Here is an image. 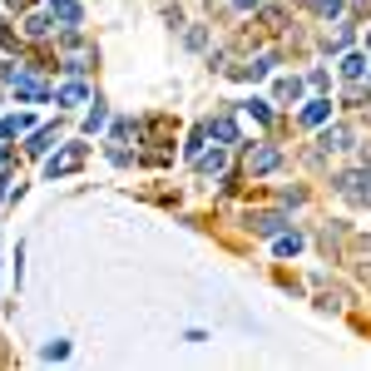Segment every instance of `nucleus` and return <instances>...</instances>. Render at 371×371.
<instances>
[{
	"label": "nucleus",
	"mask_w": 371,
	"mask_h": 371,
	"mask_svg": "<svg viewBox=\"0 0 371 371\" xmlns=\"http://www.w3.org/2000/svg\"><path fill=\"white\" fill-rule=\"evenodd\" d=\"M80 164H84V144H70L65 153H55V158L45 164V174H50V179H65V174H75Z\"/></svg>",
	"instance_id": "nucleus-1"
},
{
	"label": "nucleus",
	"mask_w": 371,
	"mask_h": 371,
	"mask_svg": "<svg viewBox=\"0 0 371 371\" xmlns=\"http://www.w3.org/2000/svg\"><path fill=\"white\" fill-rule=\"evenodd\" d=\"M337 188H342L347 198L366 203V198H371V174H366V169H351V174H342V179H337Z\"/></svg>",
	"instance_id": "nucleus-2"
},
{
	"label": "nucleus",
	"mask_w": 371,
	"mask_h": 371,
	"mask_svg": "<svg viewBox=\"0 0 371 371\" xmlns=\"http://www.w3.org/2000/svg\"><path fill=\"white\" fill-rule=\"evenodd\" d=\"M278 149L273 144H262V149H252V158H248V174H268V169H278Z\"/></svg>",
	"instance_id": "nucleus-3"
},
{
	"label": "nucleus",
	"mask_w": 371,
	"mask_h": 371,
	"mask_svg": "<svg viewBox=\"0 0 371 371\" xmlns=\"http://www.w3.org/2000/svg\"><path fill=\"white\" fill-rule=\"evenodd\" d=\"M50 15H60L65 25H80L84 10H80V0H50Z\"/></svg>",
	"instance_id": "nucleus-4"
},
{
	"label": "nucleus",
	"mask_w": 371,
	"mask_h": 371,
	"mask_svg": "<svg viewBox=\"0 0 371 371\" xmlns=\"http://www.w3.org/2000/svg\"><path fill=\"white\" fill-rule=\"evenodd\" d=\"M208 134H213V139H218V144H233V139H238V124H233V119H228V114H218V119H213V124H208Z\"/></svg>",
	"instance_id": "nucleus-5"
},
{
	"label": "nucleus",
	"mask_w": 371,
	"mask_h": 371,
	"mask_svg": "<svg viewBox=\"0 0 371 371\" xmlns=\"http://www.w3.org/2000/svg\"><path fill=\"white\" fill-rule=\"evenodd\" d=\"M15 94H20V99H45V84L30 80V75H15Z\"/></svg>",
	"instance_id": "nucleus-6"
},
{
	"label": "nucleus",
	"mask_w": 371,
	"mask_h": 371,
	"mask_svg": "<svg viewBox=\"0 0 371 371\" xmlns=\"http://www.w3.org/2000/svg\"><path fill=\"white\" fill-rule=\"evenodd\" d=\"M327 114H332V104H327V99H312L307 109H302V124H322Z\"/></svg>",
	"instance_id": "nucleus-7"
},
{
	"label": "nucleus",
	"mask_w": 371,
	"mask_h": 371,
	"mask_svg": "<svg viewBox=\"0 0 371 371\" xmlns=\"http://www.w3.org/2000/svg\"><path fill=\"white\" fill-rule=\"evenodd\" d=\"M268 65H273L268 55H257L252 65H243V70H233V75H238V80H262V75H268Z\"/></svg>",
	"instance_id": "nucleus-8"
},
{
	"label": "nucleus",
	"mask_w": 371,
	"mask_h": 371,
	"mask_svg": "<svg viewBox=\"0 0 371 371\" xmlns=\"http://www.w3.org/2000/svg\"><path fill=\"white\" fill-rule=\"evenodd\" d=\"M347 144H351V129H342V124L322 134V149H347Z\"/></svg>",
	"instance_id": "nucleus-9"
},
{
	"label": "nucleus",
	"mask_w": 371,
	"mask_h": 371,
	"mask_svg": "<svg viewBox=\"0 0 371 371\" xmlns=\"http://www.w3.org/2000/svg\"><path fill=\"white\" fill-rule=\"evenodd\" d=\"M278 228H282V218H278V213H257V218H252V233H268V238H273Z\"/></svg>",
	"instance_id": "nucleus-10"
},
{
	"label": "nucleus",
	"mask_w": 371,
	"mask_h": 371,
	"mask_svg": "<svg viewBox=\"0 0 371 371\" xmlns=\"http://www.w3.org/2000/svg\"><path fill=\"white\" fill-rule=\"evenodd\" d=\"M223 164H228V153H223V149H213V153H203V158H198V169H203V174H218Z\"/></svg>",
	"instance_id": "nucleus-11"
},
{
	"label": "nucleus",
	"mask_w": 371,
	"mask_h": 371,
	"mask_svg": "<svg viewBox=\"0 0 371 371\" xmlns=\"http://www.w3.org/2000/svg\"><path fill=\"white\" fill-rule=\"evenodd\" d=\"M55 99H60V104H84V99H89V89H84V84H65Z\"/></svg>",
	"instance_id": "nucleus-12"
},
{
	"label": "nucleus",
	"mask_w": 371,
	"mask_h": 371,
	"mask_svg": "<svg viewBox=\"0 0 371 371\" xmlns=\"http://www.w3.org/2000/svg\"><path fill=\"white\" fill-rule=\"evenodd\" d=\"M104 119H109V109L94 99V109H89V119H84V134H94V129H104Z\"/></svg>",
	"instance_id": "nucleus-13"
},
{
	"label": "nucleus",
	"mask_w": 371,
	"mask_h": 371,
	"mask_svg": "<svg viewBox=\"0 0 371 371\" xmlns=\"http://www.w3.org/2000/svg\"><path fill=\"white\" fill-rule=\"evenodd\" d=\"M55 139H60L55 129H35V139H30V153H45V149L55 144Z\"/></svg>",
	"instance_id": "nucleus-14"
},
{
	"label": "nucleus",
	"mask_w": 371,
	"mask_h": 371,
	"mask_svg": "<svg viewBox=\"0 0 371 371\" xmlns=\"http://www.w3.org/2000/svg\"><path fill=\"white\" fill-rule=\"evenodd\" d=\"M25 129H30V119H25V114H10L6 124H0V134H6V139H15V134H25Z\"/></svg>",
	"instance_id": "nucleus-15"
},
{
	"label": "nucleus",
	"mask_w": 371,
	"mask_h": 371,
	"mask_svg": "<svg viewBox=\"0 0 371 371\" xmlns=\"http://www.w3.org/2000/svg\"><path fill=\"white\" fill-rule=\"evenodd\" d=\"M342 75H347V80H361V75H366V60H361V55H347V60H342Z\"/></svg>",
	"instance_id": "nucleus-16"
},
{
	"label": "nucleus",
	"mask_w": 371,
	"mask_h": 371,
	"mask_svg": "<svg viewBox=\"0 0 371 371\" xmlns=\"http://www.w3.org/2000/svg\"><path fill=\"white\" fill-rule=\"evenodd\" d=\"M302 94V80H278V99H297Z\"/></svg>",
	"instance_id": "nucleus-17"
},
{
	"label": "nucleus",
	"mask_w": 371,
	"mask_h": 371,
	"mask_svg": "<svg viewBox=\"0 0 371 371\" xmlns=\"http://www.w3.org/2000/svg\"><path fill=\"white\" fill-rule=\"evenodd\" d=\"M40 356H45V361H65V356H70V347H65V342H50Z\"/></svg>",
	"instance_id": "nucleus-18"
},
{
	"label": "nucleus",
	"mask_w": 371,
	"mask_h": 371,
	"mask_svg": "<svg viewBox=\"0 0 371 371\" xmlns=\"http://www.w3.org/2000/svg\"><path fill=\"white\" fill-rule=\"evenodd\" d=\"M297 248H302V238H297V233H287V238H278V252H282V257H292Z\"/></svg>",
	"instance_id": "nucleus-19"
},
{
	"label": "nucleus",
	"mask_w": 371,
	"mask_h": 371,
	"mask_svg": "<svg viewBox=\"0 0 371 371\" xmlns=\"http://www.w3.org/2000/svg\"><path fill=\"white\" fill-rule=\"evenodd\" d=\"M248 114H252L257 124H268V99H252V104H248Z\"/></svg>",
	"instance_id": "nucleus-20"
},
{
	"label": "nucleus",
	"mask_w": 371,
	"mask_h": 371,
	"mask_svg": "<svg viewBox=\"0 0 371 371\" xmlns=\"http://www.w3.org/2000/svg\"><path fill=\"white\" fill-rule=\"evenodd\" d=\"M45 30H50L45 15H30V20H25V35H45Z\"/></svg>",
	"instance_id": "nucleus-21"
},
{
	"label": "nucleus",
	"mask_w": 371,
	"mask_h": 371,
	"mask_svg": "<svg viewBox=\"0 0 371 371\" xmlns=\"http://www.w3.org/2000/svg\"><path fill=\"white\" fill-rule=\"evenodd\" d=\"M233 6H238V10H252V6H257V0H233Z\"/></svg>",
	"instance_id": "nucleus-22"
}]
</instances>
